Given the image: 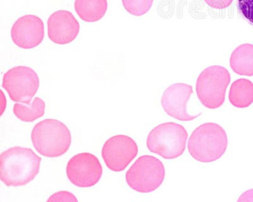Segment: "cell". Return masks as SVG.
I'll list each match as a JSON object with an SVG mask.
<instances>
[{
	"label": "cell",
	"mask_w": 253,
	"mask_h": 202,
	"mask_svg": "<svg viewBox=\"0 0 253 202\" xmlns=\"http://www.w3.org/2000/svg\"><path fill=\"white\" fill-rule=\"evenodd\" d=\"M42 160L29 148H10L0 156V178L8 187L26 185L39 173Z\"/></svg>",
	"instance_id": "1"
},
{
	"label": "cell",
	"mask_w": 253,
	"mask_h": 202,
	"mask_svg": "<svg viewBox=\"0 0 253 202\" xmlns=\"http://www.w3.org/2000/svg\"><path fill=\"white\" fill-rule=\"evenodd\" d=\"M228 137L224 129L214 123L199 126L188 141L189 154L201 163L217 161L227 149Z\"/></svg>",
	"instance_id": "2"
},
{
	"label": "cell",
	"mask_w": 253,
	"mask_h": 202,
	"mask_svg": "<svg viewBox=\"0 0 253 202\" xmlns=\"http://www.w3.org/2000/svg\"><path fill=\"white\" fill-rule=\"evenodd\" d=\"M32 142L38 153L46 158L63 156L70 149L72 135L69 128L55 119H45L34 127Z\"/></svg>",
	"instance_id": "3"
},
{
	"label": "cell",
	"mask_w": 253,
	"mask_h": 202,
	"mask_svg": "<svg viewBox=\"0 0 253 202\" xmlns=\"http://www.w3.org/2000/svg\"><path fill=\"white\" fill-rule=\"evenodd\" d=\"M188 134L178 123L169 122L158 125L147 138V147L151 152L166 159L182 156L186 150Z\"/></svg>",
	"instance_id": "4"
},
{
	"label": "cell",
	"mask_w": 253,
	"mask_h": 202,
	"mask_svg": "<svg viewBox=\"0 0 253 202\" xmlns=\"http://www.w3.org/2000/svg\"><path fill=\"white\" fill-rule=\"evenodd\" d=\"M230 79L229 71L224 67L214 65L204 69L199 75L196 87L203 105L211 109L221 107L225 102Z\"/></svg>",
	"instance_id": "5"
},
{
	"label": "cell",
	"mask_w": 253,
	"mask_h": 202,
	"mask_svg": "<svg viewBox=\"0 0 253 202\" xmlns=\"http://www.w3.org/2000/svg\"><path fill=\"white\" fill-rule=\"evenodd\" d=\"M166 169L162 161L154 156L139 157L126 175V183L135 192L147 194L158 189L164 183Z\"/></svg>",
	"instance_id": "6"
},
{
	"label": "cell",
	"mask_w": 253,
	"mask_h": 202,
	"mask_svg": "<svg viewBox=\"0 0 253 202\" xmlns=\"http://www.w3.org/2000/svg\"><path fill=\"white\" fill-rule=\"evenodd\" d=\"M2 87L13 102L30 104L40 87L39 76L30 67H13L4 74Z\"/></svg>",
	"instance_id": "7"
},
{
	"label": "cell",
	"mask_w": 253,
	"mask_h": 202,
	"mask_svg": "<svg viewBox=\"0 0 253 202\" xmlns=\"http://www.w3.org/2000/svg\"><path fill=\"white\" fill-rule=\"evenodd\" d=\"M68 179L79 188L92 187L96 185L103 174L100 161L94 154L83 152L72 157L66 168Z\"/></svg>",
	"instance_id": "8"
},
{
	"label": "cell",
	"mask_w": 253,
	"mask_h": 202,
	"mask_svg": "<svg viewBox=\"0 0 253 202\" xmlns=\"http://www.w3.org/2000/svg\"><path fill=\"white\" fill-rule=\"evenodd\" d=\"M138 150V146L132 138L118 135L105 141L101 155L108 169L114 172H121L134 160Z\"/></svg>",
	"instance_id": "9"
},
{
	"label": "cell",
	"mask_w": 253,
	"mask_h": 202,
	"mask_svg": "<svg viewBox=\"0 0 253 202\" xmlns=\"http://www.w3.org/2000/svg\"><path fill=\"white\" fill-rule=\"evenodd\" d=\"M44 37L43 22L35 15H26L16 20L11 29V37L16 46L33 49L42 43Z\"/></svg>",
	"instance_id": "10"
},
{
	"label": "cell",
	"mask_w": 253,
	"mask_h": 202,
	"mask_svg": "<svg viewBox=\"0 0 253 202\" xmlns=\"http://www.w3.org/2000/svg\"><path fill=\"white\" fill-rule=\"evenodd\" d=\"M193 93L191 85L177 83L168 87L162 98L163 108L168 115L182 121H193L202 113L194 115L187 111V103Z\"/></svg>",
	"instance_id": "11"
},
{
	"label": "cell",
	"mask_w": 253,
	"mask_h": 202,
	"mask_svg": "<svg viewBox=\"0 0 253 202\" xmlns=\"http://www.w3.org/2000/svg\"><path fill=\"white\" fill-rule=\"evenodd\" d=\"M80 25L72 13L61 10L52 13L47 20V35L54 43L64 45L76 39Z\"/></svg>",
	"instance_id": "12"
},
{
	"label": "cell",
	"mask_w": 253,
	"mask_h": 202,
	"mask_svg": "<svg viewBox=\"0 0 253 202\" xmlns=\"http://www.w3.org/2000/svg\"><path fill=\"white\" fill-rule=\"evenodd\" d=\"M230 66L239 75L253 76V45L244 44L237 47L230 58Z\"/></svg>",
	"instance_id": "13"
},
{
	"label": "cell",
	"mask_w": 253,
	"mask_h": 202,
	"mask_svg": "<svg viewBox=\"0 0 253 202\" xmlns=\"http://www.w3.org/2000/svg\"><path fill=\"white\" fill-rule=\"evenodd\" d=\"M74 8L83 21L98 22L107 13L108 1L107 0H75Z\"/></svg>",
	"instance_id": "14"
},
{
	"label": "cell",
	"mask_w": 253,
	"mask_h": 202,
	"mask_svg": "<svg viewBox=\"0 0 253 202\" xmlns=\"http://www.w3.org/2000/svg\"><path fill=\"white\" fill-rule=\"evenodd\" d=\"M230 102L237 108H246L253 102V84L246 78H240L230 87Z\"/></svg>",
	"instance_id": "15"
},
{
	"label": "cell",
	"mask_w": 253,
	"mask_h": 202,
	"mask_svg": "<svg viewBox=\"0 0 253 202\" xmlns=\"http://www.w3.org/2000/svg\"><path fill=\"white\" fill-rule=\"evenodd\" d=\"M45 107L44 101L42 99L36 97L32 101L31 104L24 105L22 103H16L13 105V112L20 120L31 123L44 116Z\"/></svg>",
	"instance_id": "16"
},
{
	"label": "cell",
	"mask_w": 253,
	"mask_h": 202,
	"mask_svg": "<svg viewBox=\"0 0 253 202\" xmlns=\"http://www.w3.org/2000/svg\"><path fill=\"white\" fill-rule=\"evenodd\" d=\"M154 0H123L126 12L134 16H142L150 10Z\"/></svg>",
	"instance_id": "17"
},
{
	"label": "cell",
	"mask_w": 253,
	"mask_h": 202,
	"mask_svg": "<svg viewBox=\"0 0 253 202\" xmlns=\"http://www.w3.org/2000/svg\"><path fill=\"white\" fill-rule=\"evenodd\" d=\"M237 8L242 16L253 26V0H237Z\"/></svg>",
	"instance_id": "18"
},
{
	"label": "cell",
	"mask_w": 253,
	"mask_h": 202,
	"mask_svg": "<svg viewBox=\"0 0 253 202\" xmlns=\"http://www.w3.org/2000/svg\"><path fill=\"white\" fill-rule=\"evenodd\" d=\"M75 195L67 191H60L55 193L47 199V202H78Z\"/></svg>",
	"instance_id": "19"
},
{
	"label": "cell",
	"mask_w": 253,
	"mask_h": 202,
	"mask_svg": "<svg viewBox=\"0 0 253 202\" xmlns=\"http://www.w3.org/2000/svg\"><path fill=\"white\" fill-rule=\"evenodd\" d=\"M206 3L211 8L215 9H224L231 4L232 0H204Z\"/></svg>",
	"instance_id": "20"
},
{
	"label": "cell",
	"mask_w": 253,
	"mask_h": 202,
	"mask_svg": "<svg viewBox=\"0 0 253 202\" xmlns=\"http://www.w3.org/2000/svg\"><path fill=\"white\" fill-rule=\"evenodd\" d=\"M237 202H253V189L246 191L242 194Z\"/></svg>",
	"instance_id": "21"
}]
</instances>
